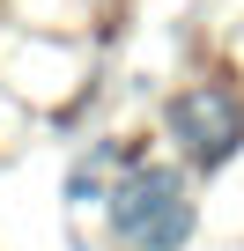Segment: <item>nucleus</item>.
<instances>
[{"mask_svg":"<svg viewBox=\"0 0 244 251\" xmlns=\"http://www.w3.org/2000/svg\"><path fill=\"white\" fill-rule=\"evenodd\" d=\"M111 229L141 244V251H178L192 236V200L178 170H134L126 185L111 192Z\"/></svg>","mask_w":244,"mask_h":251,"instance_id":"f257e3e1","label":"nucleus"},{"mask_svg":"<svg viewBox=\"0 0 244 251\" xmlns=\"http://www.w3.org/2000/svg\"><path fill=\"white\" fill-rule=\"evenodd\" d=\"M170 133H178V148L192 155V163H229L237 155V141H244V103L229 96V89H215V81H200V89H185L178 103H170Z\"/></svg>","mask_w":244,"mask_h":251,"instance_id":"f03ea898","label":"nucleus"}]
</instances>
